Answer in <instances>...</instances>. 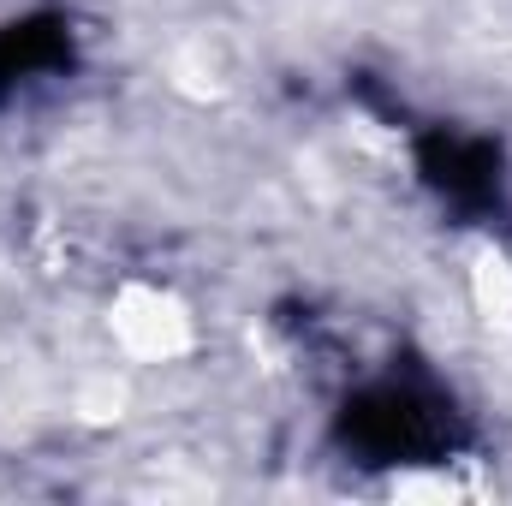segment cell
Listing matches in <instances>:
<instances>
[{"label":"cell","mask_w":512,"mask_h":506,"mask_svg":"<svg viewBox=\"0 0 512 506\" xmlns=\"http://www.w3.org/2000/svg\"><path fill=\"white\" fill-rule=\"evenodd\" d=\"M108 340L131 370H167L197 352V316L173 286L126 280L108 298Z\"/></svg>","instance_id":"cell-1"}]
</instances>
